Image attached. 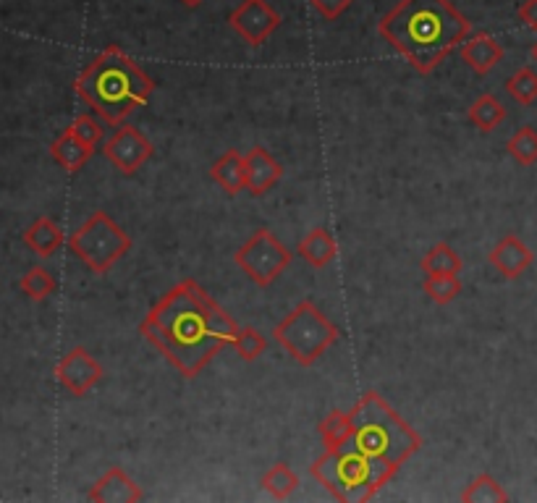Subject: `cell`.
<instances>
[{"label": "cell", "instance_id": "11", "mask_svg": "<svg viewBox=\"0 0 537 503\" xmlns=\"http://www.w3.org/2000/svg\"><path fill=\"white\" fill-rule=\"evenodd\" d=\"M56 378L71 396L82 399L103 380V365L92 357L84 346H74L66 357L58 362Z\"/></svg>", "mask_w": 537, "mask_h": 503}, {"label": "cell", "instance_id": "20", "mask_svg": "<svg viewBox=\"0 0 537 503\" xmlns=\"http://www.w3.org/2000/svg\"><path fill=\"white\" fill-rule=\"evenodd\" d=\"M462 268L464 260L459 257V252L446 242H438L435 247H430V252L420 260V270L425 276H459Z\"/></svg>", "mask_w": 537, "mask_h": 503}, {"label": "cell", "instance_id": "19", "mask_svg": "<svg viewBox=\"0 0 537 503\" xmlns=\"http://www.w3.org/2000/svg\"><path fill=\"white\" fill-rule=\"evenodd\" d=\"M24 244H27L35 255L53 257L58 249L63 247L61 226H58L53 218H48V215H42V218H37V221L24 231Z\"/></svg>", "mask_w": 537, "mask_h": 503}, {"label": "cell", "instance_id": "33", "mask_svg": "<svg viewBox=\"0 0 537 503\" xmlns=\"http://www.w3.org/2000/svg\"><path fill=\"white\" fill-rule=\"evenodd\" d=\"M181 3H184V6H189V8H197L202 3V0H181Z\"/></svg>", "mask_w": 537, "mask_h": 503}, {"label": "cell", "instance_id": "5", "mask_svg": "<svg viewBox=\"0 0 537 503\" xmlns=\"http://www.w3.org/2000/svg\"><path fill=\"white\" fill-rule=\"evenodd\" d=\"M399 469L380 462L375 456L346 443L338 451H323L310 467V475L323 485L336 501L365 503L378 496L383 485L391 483Z\"/></svg>", "mask_w": 537, "mask_h": 503}, {"label": "cell", "instance_id": "6", "mask_svg": "<svg viewBox=\"0 0 537 503\" xmlns=\"http://www.w3.org/2000/svg\"><path fill=\"white\" fill-rule=\"evenodd\" d=\"M273 338L297 365L312 367L341 338V331L315 302L304 299L273 328Z\"/></svg>", "mask_w": 537, "mask_h": 503}, {"label": "cell", "instance_id": "9", "mask_svg": "<svg viewBox=\"0 0 537 503\" xmlns=\"http://www.w3.org/2000/svg\"><path fill=\"white\" fill-rule=\"evenodd\" d=\"M281 14L270 6L268 0H241L231 11L228 24L249 48H262L270 40V35L281 27Z\"/></svg>", "mask_w": 537, "mask_h": 503}, {"label": "cell", "instance_id": "10", "mask_svg": "<svg viewBox=\"0 0 537 503\" xmlns=\"http://www.w3.org/2000/svg\"><path fill=\"white\" fill-rule=\"evenodd\" d=\"M103 152L116 171H121L124 176H134L155 155V145L139 129L121 124L116 134L103 145Z\"/></svg>", "mask_w": 537, "mask_h": 503}, {"label": "cell", "instance_id": "18", "mask_svg": "<svg viewBox=\"0 0 537 503\" xmlns=\"http://www.w3.org/2000/svg\"><path fill=\"white\" fill-rule=\"evenodd\" d=\"M244 155L239 150H228L226 155L215 160L213 168H210V179L228 194V197H236L239 192H244Z\"/></svg>", "mask_w": 537, "mask_h": 503}, {"label": "cell", "instance_id": "25", "mask_svg": "<svg viewBox=\"0 0 537 503\" xmlns=\"http://www.w3.org/2000/svg\"><path fill=\"white\" fill-rule=\"evenodd\" d=\"M506 150L519 166H535L537 163V131L532 126H522L511 134V139L506 142Z\"/></svg>", "mask_w": 537, "mask_h": 503}, {"label": "cell", "instance_id": "31", "mask_svg": "<svg viewBox=\"0 0 537 503\" xmlns=\"http://www.w3.org/2000/svg\"><path fill=\"white\" fill-rule=\"evenodd\" d=\"M310 3L325 21H336L349 11V6H352L354 0H310Z\"/></svg>", "mask_w": 537, "mask_h": 503}, {"label": "cell", "instance_id": "34", "mask_svg": "<svg viewBox=\"0 0 537 503\" xmlns=\"http://www.w3.org/2000/svg\"><path fill=\"white\" fill-rule=\"evenodd\" d=\"M530 56H532V61H535V63H537V42H535V45H532V50H530Z\"/></svg>", "mask_w": 537, "mask_h": 503}, {"label": "cell", "instance_id": "15", "mask_svg": "<svg viewBox=\"0 0 537 503\" xmlns=\"http://www.w3.org/2000/svg\"><path fill=\"white\" fill-rule=\"evenodd\" d=\"M87 498L95 503H137L145 498L139 488L121 467H111L100 480L90 488Z\"/></svg>", "mask_w": 537, "mask_h": 503}, {"label": "cell", "instance_id": "2", "mask_svg": "<svg viewBox=\"0 0 537 503\" xmlns=\"http://www.w3.org/2000/svg\"><path fill=\"white\" fill-rule=\"evenodd\" d=\"M378 32L417 74L427 76L472 35V21L451 0H401L380 19Z\"/></svg>", "mask_w": 537, "mask_h": 503}, {"label": "cell", "instance_id": "29", "mask_svg": "<svg viewBox=\"0 0 537 503\" xmlns=\"http://www.w3.org/2000/svg\"><path fill=\"white\" fill-rule=\"evenodd\" d=\"M231 346H234V352L239 354L244 362H255V359H260L262 354H265V349H268V338L262 336L257 328L247 325V328H239Z\"/></svg>", "mask_w": 537, "mask_h": 503}, {"label": "cell", "instance_id": "32", "mask_svg": "<svg viewBox=\"0 0 537 503\" xmlns=\"http://www.w3.org/2000/svg\"><path fill=\"white\" fill-rule=\"evenodd\" d=\"M517 16L524 27L532 29V32H537V0H522V6H519Z\"/></svg>", "mask_w": 537, "mask_h": 503}, {"label": "cell", "instance_id": "28", "mask_svg": "<svg viewBox=\"0 0 537 503\" xmlns=\"http://www.w3.org/2000/svg\"><path fill=\"white\" fill-rule=\"evenodd\" d=\"M21 291L27 294L29 299H35V302H42V299H48L53 291H56V278L50 273L48 268H32L27 270V276L19 281Z\"/></svg>", "mask_w": 537, "mask_h": 503}, {"label": "cell", "instance_id": "22", "mask_svg": "<svg viewBox=\"0 0 537 503\" xmlns=\"http://www.w3.org/2000/svg\"><path fill=\"white\" fill-rule=\"evenodd\" d=\"M467 118H469V124L475 126V129L490 134V131H496L498 126L506 121V108H503V103L496 95L485 92V95H480L475 103L469 105Z\"/></svg>", "mask_w": 537, "mask_h": 503}, {"label": "cell", "instance_id": "1", "mask_svg": "<svg viewBox=\"0 0 537 503\" xmlns=\"http://www.w3.org/2000/svg\"><path fill=\"white\" fill-rule=\"evenodd\" d=\"M139 333L192 380L223 346L234 344L239 325L200 283L186 278L152 304Z\"/></svg>", "mask_w": 537, "mask_h": 503}, {"label": "cell", "instance_id": "13", "mask_svg": "<svg viewBox=\"0 0 537 503\" xmlns=\"http://www.w3.org/2000/svg\"><path fill=\"white\" fill-rule=\"evenodd\" d=\"M488 262L493 265L496 273H501L503 278L514 281V278L522 276L524 270L532 268V262H535V252H532V249L527 247L517 234H506L496 247L490 249Z\"/></svg>", "mask_w": 537, "mask_h": 503}, {"label": "cell", "instance_id": "24", "mask_svg": "<svg viewBox=\"0 0 537 503\" xmlns=\"http://www.w3.org/2000/svg\"><path fill=\"white\" fill-rule=\"evenodd\" d=\"M262 490L265 493H270L273 498H278V501H286V498L294 493V490L299 488V477L297 472L289 467V464L278 462L276 467H270L265 475H262L260 480Z\"/></svg>", "mask_w": 537, "mask_h": 503}, {"label": "cell", "instance_id": "8", "mask_svg": "<svg viewBox=\"0 0 537 503\" xmlns=\"http://www.w3.org/2000/svg\"><path fill=\"white\" fill-rule=\"evenodd\" d=\"M291 260H294L291 249L268 228H257L234 255L236 268L260 289H268L270 283H276Z\"/></svg>", "mask_w": 537, "mask_h": 503}, {"label": "cell", "instance_id": "23", "mask_svg": "<svg viewBox=\"0 0 537 503\" xmlns=\"http://www.w3.org/2000/svg\"><path fill=\"white\" fill-rule=\"evenodd\" d=\"M464 503H506L509 501V493L498 483L496 477L490 475V472H482L480 477H475L467 488L462 490Z\"/></svg>", "mask_w": 537, "mask_h": 503}, {"label": "cell", "instance_id": "14", "mask_svg": "<svg viewBox=\"0 0 537 503\" xmlns=\"http://www.w3.org/2000/svg\"><path fill=\"white\" fill-rule=\"evenodd\" d=\"M459 56L477 76H488L503 61V45L488 32H472L459 45Z\"/></svg>", "mask_w": 537, "mask_h": 503}, {"label": "cell", "instance_id": "27", "mask_svg": "<svg viewBox=\"0 0 537 503\" xmlns=\"http://www.w3.org/2000/svg\"><path fill=\"white\" fill-rule=\"evenodd\" d=\"M506 92H509L514 103L532 105L537 100V74L530 66L514 71V74L506 79Z\"/></svg>", "mask_w": 537, "mask_h": 503}, {"label": "cell", "instance_id": "3", "mask_svg": "<svg viewBox=\"0 0 537 503\" xmlns=\"http://www.w3.org/2000/svg\"><path fill=\"white\" fill-rule=\"evenodd\" d=\"M152 92V76L116 45L105 48L76 79V95L111 126L124 124L131 113L150 100Z\"/></svg>", "mask_w": 537, "mask_h": 503}, {"label": "cell", "instance_id": "26", "mask_svg": "<svg viewBox=\"0 0 537 503\" xmlns=\"http://www.w3.org/2000/svg\"><path fill=\"white\" fill-rule=\"evenodd\" d=\"M462 289L464 286L459 281V276H425V283H422V291L438 307H446V304L454 302L462 294Z\"/></svg>", "mask_w": 537, "mask_h": 503}, {"label": "cell", "instance_id": "30", "mask_svg": "<svg viewBox=\"0 0 537 503\" xmlns=\"http://www.w3.org/2000/svg\"><path fill=\"white\" fill-rule=\"evenodd\" d=\"M71 129H74V134L82 142H87L90 147L100 145V139H103V124L97 121L95 116H87V113H82V116H76V121L71 124Z\"/></svg>", "mask_w": 537, "mask_h": 503}, {"label": "cell", "instance_id": "17", "mask_svg": "<svg viewBox=\"0 0 537 503\" xmlns=\"http://www.w3.org/2000/svg\"><path fill=\"white\" fill-rule=\"evenodd\" d=\"M297 255L302 257L310 268L315 270H323L325 265H331L333 260H336L338 255V244L336 239H333V234L328 231V228H312L310 234L304 236L302 242H299L297 247Z\"/></svg>", "mask_w": 537, "mask_h": 503}, {"label": "cell", "instance_id": "4", "mask_svg": "<svg viewBox=\"0 0 537 503\" xmlns=\"http://www.w3.org/2000/svg\"><path fill=\"white\" fill-rule=\"evenodd\" d=\"M352 446L401 469L422 448V435L378 391L362 393L352 409Z\"/></svg>", "mask_w": 537, "mask_h": 503}, {"label": "cell", "instance_id": "12", "mask_svg": "<svg viewBox=\"0 0 537 503\" xmlns=\"http://www.w3.org/2000/svg\"><path fill=\"white\" fill-rule=\"evenodd\" d=\"M244 166H247V173H244V192H249L252 197H262V194L270 192V189L283 179V166L268 150H262V147H252V150L244 155Z\"/></svg>", "mask_w": 537, "mask_h": 503}, {"label": "cell", "instance_id": "7", "mask_svg": "<svg viewBox=\"0 0 537 503\" xmlns=\"http://www.w3.org/2000/svg\"><path fill=\"white\" fill-rule=\"evenodd\" d=\"M131 244H134L131 242V236L113 221L111 215L103 213V210L92 213L90 218L69 236L71 255L79 262H84L95 276L111 273L113 265H116L121 257L129 255Z\"/></svg>", "mask_w": 537, "mask_h": 503}, {"label": "cell", "instance_id": "16", "mask_svg": "<svg viewBox=\"0 0 537 503\" xmlns=\"http://www.w3.org/2000/svg\"><path fill=\"white\" fill-rule=\"evenodd\" d=\"M50 155H53V160H56L63 171L76 173V171H82V168L90 163V158L95 155V147H90L87 142H82V139L74 134V129L69 126V129L63 131L61 137L53 142V147H50Z\"/></svg>", "mask_w": 537, "mask_h": 503}, {"label": "cell", "instance_id": "21", "mask_svg": "<svg viewBox=\"0 0 537 503\" xmlns=\"http://www.w3.org/2000/svg\"><path fill=\"white\" fill-rule=\"evenodd\" d=\"M317 433H320V441H323L325 451L344 448L346 443L352 441V414L333 409V412L325 414V420L317 425Z\"/></svg>", "mask_w": 537, "mask_h": 503}]
</instances>
